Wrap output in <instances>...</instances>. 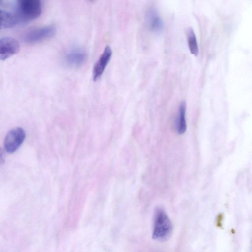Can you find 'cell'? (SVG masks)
<instances>
[{
    "label": "cell",
    "mask_w": 252,
    "mask_h": 252,
    "mask_svg": "<svg viewBox=\"0 0 252 252\" xmlns=\"http://www.w3.org/2000/svg\"><path fill=\"white\" fill-rule=\"evenodd\" d=\"M188 43L191 54L197 56L198 54V47L193 30L189 27L186 32Z\"/></svg>",
    "instance_id": "8fae6325"
},
{
    "label": "cell",
    "mask_w": 252,
    "mask_h": 252,
    "mask_svg": "<svg viewBox=\"0 0 252 252\" xmlns=\"http://www.w3.org/2000/svg\"><path fill=\"white\" fill-rule=\"evenodd\" d=\"M5 159V155L3 149L0 147V167L4 163Z\"/></svg>",
    "instance_id": "7c38bea8"
},
{
    "label": "cell",
    "mask_w": 252,
    "mask_h": 252,
    "mask_svg": "<svg viewBox=\"0 0 252 252\" xmlns=\"http://www.w3.org/2000/svg\"><path fill=\"white\" fill-rule=\"evenodd\" d=\"M64 59L67 65L76 67L84 63L87 59V54L82 48L74 47L66 52Z\"/></svg>",
    "instance_id": "5b68a950"
},
{
    "label": "cell",
    "mask_w": 252,
    "mask_h": 252,
    "mask_svg": "<svg viewBox=\"0 0 252 252\" xmlns=\"http://www.w3.org/2000/svg\"><path fill=\"white\" fill-rule=\"evenodd\" d=\"M186 103L182 102L179 106V116L176 120L177 131L179 134H182L185 132L187 129V123L185 119Z\"/></svg>",
    "instance_id": "30bf717a"
},
{
    "label": "cell",
    "mask_w": 252,
    "mask_h": 252,
    "mask_svg": "<svg viewBox=\"0 0 252 252\" xmlns=\"http://www.w3.org/2000/svg\"><path fill=\"white\" fill-rule=\"evenodd\" d=\"M146 22L149 30L154 32L162 31L164 23L157 11L154 8H150L146 15Z\"/></svg>",
    "instance_id": "ba28073f"
},
{
    "label": "cell",
    "mask_w": 252,
    "mask_h": 252,
    "mask_svg": "<svg viewBox=\"0 0 252 252\" xmlns=\"http://www.w3.org/2000/svg\"><path fill=\"white\" fill-rule=\"evenodd\" d=\"M172 223L165 211L161 208L157 209L155 213L153 238L157 241L168 240L172 233Z\"/></svg>",
    "instance_id": "6da1fadb"
},
{
    "label": "cell",
    "mask_w": 252,
    "mask_h": 252,
    "mask_svg": "<svg viewBox=\"0 0 252 252\" xmlns=\"http://www.w3.org/2000/svg\"><path fill=\"white\" fill-rule=\"evenodd\" d=\"M112 55V51L111 48L108 46H106L94 66L93 70L94 80H97L101 77L111 59Z\"/></svg>",
    "instance_id": "52a82bcc"
},
{
    "label": "cell",
    "mask_w": 252,
    "mask_h": 252,
    "mask_svg": "<svg viewBox=\"0 0 252 252\" xmlns=\"http://www.w3.org/2000/svg\"><path fill=\"white\" fill-rule=\"evenodd\" d=\"M20 19L32 20L38 17L42 12L40 0H17Z\"/></svg>",
    "instance_id": "7a4b0ae2"
},
{
    "label": "cell",
    "mask_w": 252,
    "mask_h": 252,
    "mask_svg": "<svg viewBox=\"0 0 252 252\" xmlns=\"http://www.w3.org/2000/svg\"><path fill=\"white\" fill-rule=\"evenodd\" d=\"M56 32V27L54 25L34 29L26 33L25 40L28 43H36L52 37Z\"/></svg>",
    "instance_id": "277c9868"
},
{
    "label": "cell",
    "mask_w": 252,
    "mask_h": 252,
    "mask_svg": "<svg viewBox=\"0 0 252 252\" xmlns=\"http://www.w3.org/2000/svg\"><path fill=\"white\" fill-rule=\"evenodd\" d=\"M19 50V43L15 39L9 37L0 39V60L7 59L17 54Z\"/></svg>",
    "instance_id": "8992f818"
},
{
    "label": "cell",
    "mask_w": 252,
    "mask_h": 252,
    "mask_svg": "<svg viewBox=\"0 0 252 252\" xmlns=\"http://www.w3.org/2000/svg\"><path fill=\"white\" fill-rule=\"evenodd\" d=\"M91 0V1H92V0Z\"/></svg>",
    "instance_id": "4fadbf2b"
},
{
    "label": "cell",
    "mask_w": 252,
    "mask_h": 252,
    "mask_svg": "<svg viewBox=\"0 0 252 252\" xmlns=\"http://www.w3.org/2000/svg\"><path fill=\"white\" fill-rule=\"evenodd\" d=\"M25 137L26 132L22 127H16L11 129L4 140L5 151L9 154L16 152L24 141Z\"/></svg>",
    "instance_id": "3957f363"
},
{
    "label": "cell",
    "mask_w": 252,
    "mask_h": 252,
    "mask_svg": "<svg viewBox=\"0 0 252 252\" xmlns=\"http://www.w3.org/2000/svg\"><path fill=\"white\" fill-rule=\"evenodd\" d=\"M19 20L18 15L0 9V29L13 27Z\"/></svg>",
    "instance_id": "9c48e42d"
}]
</instances>
